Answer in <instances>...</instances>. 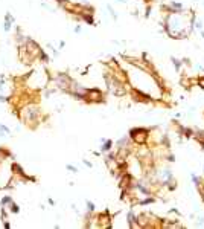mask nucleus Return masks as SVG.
Masks as SVG:
<instances>
[{
	"label": "nucleus",
	"mask_w": 204,
	"mask_h": 229,
	"mask_svg": "<svg viewBox=\"0 0 204 229\" xmlns=\"http://www.w3.org/2000/svg\"><path fill=\"white\" fill-rule=\"evenodd\" d=\"M8 208H9V211L12 212V214H18V212H20V206H18L17 203H14V202H12V203H11Z\"/></svg>",
	"instance_id": "obj_18"
},
{
	"label": "nucleus",
	"mask_w": 204,
	"mask_h": 229,
	"mask_svg": "<svg viewBox=\"0 0 204 229\" xmlns=\"http://www.w3.org/2000/svg\"><path fill=\"white\" fill-rule=\"evenodd\" d=\"M47 202H49V205H55V200H53V199H50V197L47 199Z\"/></svg>",
	"instance_id": "obj_30"
},
{
	"label": "nucleus",
	"mask_w": 204,
	"mask_h": 229,
	"mask_svg": "<svg viewBox=\"0 0 204 229\" xmlns=\"http://www.w3.org/2000/svg\"><path fill=\"white\" fill-rule=\"evenodd\" d=\"M0 133H6V135H9L11 130L8 129V127H5V125H0Z\"/></svg>",
	"instance_id": "obj_23"
},
{
	"label": "nucleus",
	"mask_w": 204,
	"mask_h": 229,
	"mask_svg": "<svg viewBox=\"0 0 204 229\" xmlns=\"http://www.w3.org/2000/svg\"><path fill=\"white\" fill-rule=\"evenodd\" d=\"M107 8H108V11L111 12V17H113V18H114V20H117V14L114 12V9H113V8H111V5H108V6H107Z\"/></svg>",
	"instance_id": "obj_21"
},
{
	"label": "nucleus",
	"mask_w": 204,
	"mask_h": 229,
	"mask_svg": "<svg viewBox=\"0 0 204 229\" xmlns=\"http://www.w3.org/2000/svg\"><path fill=\"white\" fill-rule=\"evenodd\" d=\"M197 81H198V86H200L201 89H204V77H198Z\"/></svg>",
	"instance_id": "obj_22"
},
{
	"label": "nucleus",
	"mask_w": 204,
	"mask_h": 229,
	"mask_svg": "<svg viewBox=\"0 0 204 229\" xmlns=\"http://www.w3.org/2000/svg\"><path fill=\"white\" fill-rule=\"evenodd\" d=\"M154 202H155V197H151V196H148L146 199H143V200H139V205L145 206V205H149V203H154Z\"/></svg>",
	"instance_id": "obj_15"
},
{
	"label": "nucleus",
	"mask_w": 204,
	"mask_h": 229,
	"mask_svg": "<svg viewBox=\"0 0 204 229\" xmlns=\"http://www.w3.org/2000/svg\"><path fill=\"white\" fill-rule=\"evenodd\" d=\"M105 101V95L102 93V90L98 87H92L87 90V95H85V101L87 104H101Z\"/></svg>",
	"instance_id": "obj_5"
},
{
	"label": "nucleus",
	"mask_w": 204,
	"mask_h": 229,
	"mask_svg": "<svg viewBox=\"0 0 204 229\" xmlns=\"http://www.w3.org/2000/svg\"><path fill=\"white\" fill-rule=\"evenodd\" d=\"M198 144L201 145V148H204V139H203V141H198Z\"/></svg>",
	"instance_id": "obj_31"
},
{
	"label": "nucleus",
	"mask_w": 204,
	"mask_h": 229,
	"mask_svg": "<svg viewBox=\"0 0 204 229\" xmlns=\"http://www.w3.org/2000/svg\"><path fill=\"white\" fill-rule=\"evenodd\" d=\"M201 35H203V38H204V32H203V31H201Z\"/></svg>",
	"instance_id": "obj_32"
},
{
	"label": "nucleus",
	"mask_w": 204,
	"mask_h": 229,
	"mask_svg": "<svg viewBox=\"0 0 204 229\" xmlns=\"http://www.w3.org/2000/svg\"><path fill=\"white\" fill-rule=\"evenodd\" d=\"M73 81V78L66 72H56L55 77H49V84L55 86V89L63 90V92H69L70 90V84Z\"/></svg>",
	"instance_id": "obj_2"
},
{
	"label": "nucleus",
	"mask_w": 204,
	"mask_h": 229,
	"mask_svg": "<svg viewBox=\"0 0 204 229\" xmlns=\"http://www.w3.org/2000/svg\"><path fill=\"white\" fill-rule=\"evenodd\" d=\"M11 28H12V23L8 22V20H5V23H3V29H5V31H11Z\"/></svg>",
	"instance_id": "obj_20"
},
{
	"label": "nucleus",
	"mask_w": 204,
	"mask_h": 229,
	"mask_svg": "<svg viewBox=\"0 0 204 229\" xmlns=\"http://www.w3.org/2000/svg\"><path fill=\"white\" fill-rule=\"evenodd\" d=\"M190 179H192V182H194V185H195V186H200V185L203 183V179H201V177H198V176H197L195 173H192V174H190Z\"/></svg>",
	"instance_id": "obj_16"
},
{
	"label": "nucleus",
	"mask_w": 204,
	"mask_h": 229,
	"mask_svg": "<svg viewBox=\"0 0 204 229\" xmlns=\"http://www.w3.org/2000/svg\"><path fill=\"white\" fill-rule=\"evenodd\" d=\"M96 221H98V228H111V214L108 209H105L102 214H99L96 217Z\"/></svg>",
	"instance_id": "obj_7"
},
{
	"label": "nucleus",
	"mask_w": 204,
	"mask_h": 229,
	"mask_svg": "<svg viewBox=\"0 0 204 229\" xmlns=\"http://www.w3.org/2000/svg\"><path fill=\"white\" fill-rule=\"evenodd\" d=\"M130 96L136 101V103H142V104H149V103H152V101H154L148 93H145L142 89H137V87H131Z\"/></svg>",
	"instance_id": "obj_6"
},
{
	"label": "nucleus",
	"mask_w": 204,
	"mask_h": 229,
	"mask_svg": "<svg viewBox=\"0 0 204 229\" xmlns=\"http://www.w3.org/2000/svg\"><path fill=\"white\" fill-rule=\"evenodd\" d=\"M5 20H8V22H11V23H15V18L11 15V12H6L5 14Z\"/></svg>",
	"instance_id": "obj_19"
},
{
	"label": "nucleus",
	"mask_w": 204,
	"mask_h": 229,
	"mask_svg": "<svg viewBox=\"0 0 204 229\" xmlns=\"http://www.w3.org/2000/svg\"><path fill=\"white\" fill-rule=\"evenodd\" d=\"M5 101H8V98H5L3 95H0V103H5Z\"/></svg>",
	"instance_id": "obj_29"
},
{
	"label": "nucleus",
	"mask_w": 204,
	"mask_h": 229,
	"mask_svg": "<svg viewBox=\"0 0 204 229\" xmlns=\"http://www.w3.org/2000/svg\"><path fill=\"white\" fill-rule=\"evenodd\" d=\"M126 220H128V226L130 228H139L137 226V215L134 214L131 209L128 211V214H126Z\"/></svg>",
	"instance_id": "obj_8"
},
{
	"label": "nucleus",
	"mask_w": 204,
	"mask_h": 229,
	"mask_svg": "<svg viewBox=\"0 0 204 229\" xmlns=\"http://www.w3.org/2000/svg\"><path fill=\"white\" fill-rule=\"evenodd\" d=\"M73 31H75L76 34H79V32H81V26H79V25H76V26H75V29H73Z\"/></svg>",
	"instance_id": "obj_26"
},
{
	"label": "nucleus",
	"mask_w": 204,
	"mask_h": 229,
	"mask_svg": "<svg viewBox=\"0 0 204 229\" xmlns=\"http://www.w3.org/2000/svg\"><path fill=\"white\" fill-rule=\"evenodd\" d=\"M11 203H12V197L11 196H5V197H2V199H0V206H9Z\"/></svg>",
	"instance_id": "obj_12"
},
{
	"label": "nucleus",
	"mask_w": 204,
	"mask_h": 229,
	"mask_svg": "<svg viewBox=\"0 0 204 229\" xmlns=\"http://www.w3.org/2000/svg\"><path fill=\"white\" fill-rule=\"evenodd\" d=\"M66 168H67V170H70L72 173H78V168H76V167H73V165H70V163L66 165Z\"/></svg>",
	"instance_id": "obj_24"
},
{
	"label": "nucleus",
	"mask_w": 204,
	"mask_h": 229,
	"mask_svg": "<svg viewBox=\"0 0 204 229\" xmlns=\"http://www.w3.org/2000/svg\"><path fill=\"white\" fill-rule=\"evenodd\" d=\"M85 205H87V212H88V214H93V212L96 211V206H95L93 202L87 200V202H85Z\"/></svg>",
	"instance_id": "obj_17"
},
{
	"label": "nucleus",
	"mask_w": 204,
	"mask_h": 229,
	"mask_svg": "<svg viewBox=\"0 0 204 229\" xmlns=\"http://www.w3.org/2000/svg\"><path fill=\"white\" fill-rule=\"evenodd\" d=\"M111 147H113V141H111V139H105L104 144H102V147H101V153H108V151H111Z\"/></svg>",
	"instance_id": "obj_10"
},
{
	"label": "nucleus",
	"mask_w": 204,
	"mask_h": 229,
	"mask_svg": "<svg viewBox=\"0 0 204 229\" xmlns=\"http://www.w3.org/2000/svg\"><path fill=\"white\" fill-rule=\"evenodd\" d=\"M79 17H81V20H84L87 25H95V23H96L93 14H82V15H79Z\"/></svg>",
	"instance_id": "obj_11"
},
{
	"label": "nucleus",
	"mask_w": 204,
	"mask_h": 229,
	"mask_svg": "<svg viewBox=\"0 0 204 229\" xmlns=\"http://www.w3.org/2000/svg\"><path fill=\"white\" fill-rule=\"evenodd\" d=\"M38 60H40V61H43L44 64H47V63H49V57H47V54L44 52V49H41V51H40V54H38Z\"/></svg>",
	"instance_id": "obj_14"
},
{
	"label": "nucleus",
	"mask_w": 204,
	"mask_h": 229,
	"mask_svg": "<svg viewBox=\"0 0 204 229\" xmlns=\"http://www.w3.org/2000/svg\"><path fill=\"white\" fill-rule=\"evenodd\" d=\"M26 40H28V35H24L23 32H21L20 28L15 29V41H17V44H24Z\"/></svg>",
	"instance_id": "obj_9"
},
{
	"label": "nucleus",
	"mask_w": 204,
	"mask_h": 229,
	"mask_svg": "<svg viewBox=\"0 0 204 229\" xmlns=\"http://www.w3.org/2000/svg\"><path fill=\"white\" fill-rule=\"evenodd\" d=\"M171 61H172V64H174V67L177 69V70H181V66H183V61H181V60H178V58H175V57H171Z\"/></svg>",
	"instance_id": "obj_13"
},
{
	"label": "nucleus",
	"mask_w": 204,
	"mask_h": 229,
	"mask_svg": "<svg viewBox=\"0 0 204 229\" xmlns=\"http://www.w3.org/2000/svg\"><path fill=\"white\" fill-rule=\"evenodd\" d=\"M84 165H85V167H88V168H92V167H93V165L90 163L88 161H84Z\"/></svg>",
	"instance_id": "obj_27"
},
{
	"label": "nucleus",
	"mask_w": 204,
	"mask_h": 229,
	"mask_svg": "<svg viewBox=\"0 0 204 229\" xmlns=\"http://www.w3.org/2000/svg\"><path fill=\"white\" fill-rule=\"evenodd\" d=\"M20 119L24 122V124H32V122H38L40 121V116H41V110L37 104H32V103H28L23 105V109L18 113Z\"/></svg>",
	"instance_id": "obj_1"
},
{
	"label": "nucleus",
	"mask_w": 204,
	"mask_h": 229,
	"mask_svg": "<svg viewBox=\"0 0 204 229\" xmlns=\"http://www.w3.org/2000/svg\"><path fill=\"white\" fill-rule=\"evenodd\" d=\"M149 131L148 129H145V127H137V129H131L130 130V137L133 144H136V145H146V142L149 141Z\"/></svg>",
	"instance_id": "obj_3"
},
{
	"label": "nucleus",
	"mask_w": 204,
	"mask_h": 229,
	"mask_svg": "<svg viewBox=\"0 0 204 229\" xmlns=\"http://www.w3.org/2000/svg\"><path fill=\"white\" fill-rule=\"evenodd\" d=\"M168 161L169 162H174L175 161V156H174V154H168Z\"/></svg>",
	"instance_id": "obj_25"
},
{
	"label": "nucleus",
	"mask_w": 204,
	"mask_h": 229,
	"mask_svg": "<svg viewBox=\"0 0 204 229\" xmlns=\"http://www.w3.org/2000/svg\"><path fill=\"white\" fill-rule=\"evenodd\" d=\"M3 226H5V228H8V229L11 228V225H9V221H5V220H3Z\"/></svg>",
	"instance_id": "obj_28"
},
{
	"label": "nucleus",
	"mask_w": 204,
	"mask_h": 229,
	"mask_svg": "<svg viewBox=\"0 0 204 229\" xmlns=\"http://www.w3.org/2000/svg\"><path fill=\"white\" fill-rule=\"evenodd\" d=\"M87 87H84L81 83H78V81H72V84H70V90L67 92V95H70V96H73L75 99H78V101H85V95H87Z\"/></svg>",
	"instance_id": "obj_4"
}]
</instances>
